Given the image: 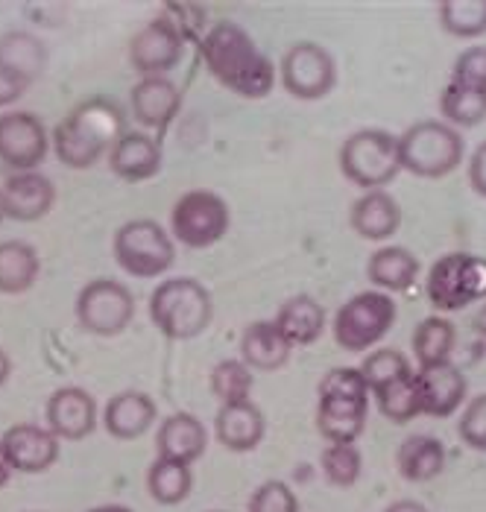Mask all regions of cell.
<instances>
[{
	"label": "cell",
	"instance_id": "cell-48",
	"mask_svg": "<svg viewBox=\"0 0 486 512\" xmlns=\"http://www.w3.org/2000/svg\"><path fill=\"white\" fill-rule=\"evenodd\" d=\"M475 334H481L486 340V302L481 305V311H478V316H475Z\"/></svg>",
	"mask_w": 486,
	"mask_h": 512
},
{
	"label": "cell",
	"instance_id": "cell-3",
	"mask_svg": "<svg viewBox=\"0 0 486 512\" xmlns=\"http://www.w3.org/2000/svg\"><path fill=\"white\" fill-rule=\"evenodd\" d=\"M399 161L419 179H446L466 161V138L443 118L416 120L399 135Z\"/></svg>",
	"mask_w": 486,
	"mask_h": 512
},
{
	"label": "cell",
	"instance_id": "cell-36",
	"mask_svg": "<svg viewBox=\"0 0 486 512\" xmlns=\"http://www.w3.org/2000/svg\"><path fill=\"white\" fill-rule=\"evenodd\" d=\"M208 387L211 395L220 404H241V401H252V390H255V372L243 363L241 357H226L220 360L211 375H208Z\"/></svg>",
	"mask_w": 486,
	"mask_h": 512
},
{
	"label": "cell",
	"instance_id": "cell-51",
	"mask_svg": "<svg viewBox=\"0 0 486 512\" xmlns=\"http://www.w3.org/2000/svg\"><path fill=\"white\" fill-rule=\"evenodd\" d=\"M6 220V214H3V199H0V223Z\"/></svg>",
	"mask_w": 486,
	"mask_h": 512
},
{
	"label": "cell",
	"instance_id": "cell-47",
	"mask_svg": "<svg viewBox=\"0 0 486 512\" xmlns=\"http://www.w3.org/2000/svg\"><path fill=\"white\" fill-rule=\"evenodd\" d=\"M9 375H12V357L6 355V349H0V387L9 381Z\"/></svg>",
	"mask_w": 486,
	"mask_h": 512
},
{
	"label": "cell",
	"instance_id": "cell-12",
	"mask_svg": "<svg viewBox=\"0 0 486 512\" xmlns=\"http://www.w3.org/2000/svg\"><path fill=\"white\" fill-rule=\"evenodd\" d=\"M182 53L185 36L167 15L147 21L129 41V65L141 77H170V71L182 62Z\"/></svg>",
	"mask_w": 486,
	"mask_h": 512
},
{
	"label": "cell",
	"instance_id": "cell-15",
	"mask_svg": "<svg viewBox=\"0 0 486 512\" xmlns=\"http://www.w3.org/2000/svg\"><path fill=\"white\" fill-rule=\"evenodd\" d=\"M56 185L41 170L9 173L0 185L3 214L15 223H39L56 205Z\"/></svg>",
	"mask_w": 486,
	"mask_h": 512
},
{
	"label": "cell",
	"instance_id": "cell-1",
	"mask_svg": "<svg viewBox=\"0 0 486 512\" xmlns=\"http://www.w3.org/2000/svg\"><path fill=\"white\" fill-rule=\"evenodd\" d=\"M200 56L211 79L243 100H264L279 82L273 59L235 21L211 24L200 36Z\"/></svg>",
	"mask_w": 486,
	"mask_h": 512
},
{
	"label": "cell",
	"instance_id": "cell-33",
	"mask_svg": "<svg viewBox=\"0 0 486 512\" xmlns=\"http://www.w3.org/2000/svg\"><path fill=\"white\" fill-rule=\"evenodd\" d=\"M440 115L454 129H475L486 120V91L448 79L440 91Z\"/></svg>",
	"mask_w": 486,
	"mask_h": 512
},
{
	"label": "cell",
	"instance_id": "cell-27",
	"mask_svg": "<svg viewBox=\"0 0 486 512\" xmlns=\"http://www.w3.org/2000/svg\"><path fill=\"white\" fill-rule=\"evenodd\" d=\"M369 419V395L366 398H328L317 395V431L325 442H358Z\"/></svg>",
	"mask_w": 486,
	"mask_h": 512
},
{
	"label": "cell",
	"instance_id": "cell-7",
	"mask_svg": "<svg viewBox=\"0 0 486 512\" xmlns=\"http://www.w3.org/2000/svg\"><path fill=\"white\" fill-rule=\"evenodd\" d=\"M112 255L126 276L162 278L176 264V240L159 220H126L112 237Z\"/></svg>",
	"mask_w": 486,
	"mask_h": 512
},
{
	"label": "cell",
	"instance_id": "cell-26",
	"mask_svg": "<svg viewBox=\"0 0 486 512\" xmlns=\"http://www.w3.org/2000/svg\"><path fill=\"white\" fill-rule=\"evenodd\" d=\"M238 352L252 372H279L293 355V346L284 340L273 319H255L243 328Z\"/></svg>",
	"mask_w": 486,
	"mask_h": 512
},
{
	"label": "cell",
	"instance_id": "cell-44",
	"mask_svg": "<svg viewBox=\"0 0 486 512\" xmlns=\"http://www.w3.org/2000/svg\"><path fill=\"white\" fill-rule=\"evenodd\" d=\"M466 179H469V188L486 199V138L472 150V156L466 158Z\"/></svg>",
	"mask_w": 486,
	"mask_h": 512
},
{
	"label": "cell",
	"instance_id": "cell-22",
	"mask_svg": "<svg viewBox=\"0 0 486 512\" xmlns=\"http://www.w3.org/2000/svg\"><path fill=\"white\" fill-rule=\"evenodd\" d=\"M267 434V419L255 401H241V404H220L214 416V436L226 451L246 454L255 451Z\"/></svg>",
	"mask_w": 486,
	"mask_h": 512
},
{
	"label": "cell",
	"instance_id": "cell-43",
	"mask_svg": "<svg viewBox=\"0 0 486 512\" xmlns=\"http://www.w3.org/2000/svg\"><path fill=\"white\" fill-rule=\"evenodd\" d=\"M451 82H460V85H472V88H481L486 91V44H472L466 47L454 65H451Z\"/></svg>",
	"mask_w": 486,
	"mask_h": 512
},
{
	"label": "cell",
	"instance_id": "cell-41",
	"mask_svg": "<svg viewBox=\"0 0 486 512\" xmlns=\"http://www.w3.org/2000/svg\"><path fill=\"white\" fill-rule=\"evenodd\" d=\"M457 434L466 442V448L486 454V393L475 395L463 404Z\"/></svg>",
	"mask_w": 486,
	"mask_h": 512
},
{
	"label": "cell",
	"instance_id": "cell-28",
	"mask_svg": "<svg viewBox=\"0 0 486 512\" xmlns=\"http://www.w3.org/2000/svg\"><path fill=\"white\" fill-rule=\"evenodd\" d=\"M396 469L407 483H431L446 469V445L431 434H410L396 448Z\"/></svg>",
	"mask_w": 486,
	"mask_h": 512
},
{
	"label": "cell",
	"instance_id": "cell-38",
	"mask_svg": "<svg viewBox=\"0 0 486 512\" xmlns=\"http://www.w3.org/2000/svg\"><path fill=\"white\" fill-rule=\"evenodd\" d=\"M358 369L364 375L369 395L381 393L390 384H396L402 378H410L416 372L402 349H372V352H366L364 363Z\"/></svg>",
	"mask_w": 486,
	"mask_h": 512
},
{
	"label": "cell",
	"instance_id": "cell-52",
	"mask_svg": "<svg viewBox=\"0 0 486 512\" xmlns=\"http://www.w3.org/2000/svg\"><path fill=\"white\" fill-rule=\"evenodd\" d=\"M30 512H41V510H30Z\"/></svg>",
	"mask_w": 486,
	"mask_h": 512
},
{
	"label": "cell",
	"instance_id": "cell-53",
	"mask_svg": "<svg viewBox=\"0 0 486 512\" xmlns=\"http://www.w3.org/2000/svg\"><path fill=\"white\" fill-rule=\"evenodd\" d=\"M211 512H220V510H211Z\"/></svg>",
	"mask_w": 486,
	"mask_h": 512
},
{
	"label": "cell",
	"instance_id": "cell-8",
	"mask_svg": "<svg viewBox=\"0 0 486 512\" xmlns=\"http://www.w3.org/2000/svg\"><path fill=\"white\" fill-rule=\"evenodd\" d=\"M232 229V208L217 191L194 188L173 202L167 232L188 249H211Z\"/></svg>",
	"mask_w": 486,
	"mask_h": 512
},
{
	"label": "cell",
	"instance_id": "cell-16",
	"mask_svg": "<svg viewBox=\"0 0 486 512\" xmlns=\"http://www.w3.org/2000/svg\"><path fill=\"white\" fill-rule=\"evenodd\" d=\"M182 112V88L170 77H141L129 91V115L144 132H162Z\"/></svg>",
	"mask_w": 486,
	"mask_h": 512
},
{
	"label": "cell",
	"instance_id": "cell-5",
	"mask_svg": "<svg viewBox=\"0 0 486 512\" xmlns=\"http://www.w3.org/2000/svg\"><path fill=\"white\" fill-rule=\"evenodd\" d=\"M399 305L390 293L384 290H361L355 296H349L337 314L331 319V337L337 343V349L349 352V355H361L372 352L396 325Z\"/></svg>",
	"mask_w": 486,
	"mask_h": 512
},
{
	"label": "cell",
	"instance_id": "cell-19",
	"mask_svg": "<svg viewBox=\"0 0 486 512\" xmlns=\"http://www.w3.org/2000/svg\"><path fill=\"white\" fill-rule=\"evenodd\" d=\"M405 223L402 202L390 191H364L349 208V226L369 243H387Z\"/></svg>",
	"mask_w": 486,
	"mask_h": 512
},
{
	"label": "cell",
	"instance_id": "cell-35",
	"mask_svg": "<svg viewBox=\"0 0 486 512\" xmlns=\"http://www.w3.org/2000/svg\"><path fill=\"white\" fill-rule=\"evenodd\" d=\"M437 21L454 39H484L486 0H443V3H437Z\"/></svg>",
	"mask_w": 486,
	"mask_h": 512
},
{
	"label": "cell",
	"instance_id": "cell-2",
	"mask_svg": "<svg viewBox=\"0 0 486 512\" xmlns=\"http://www.w3.org/2000/svg\"><path fill=\"white\" fill-rule=\"evenodd\" d=\"M211 319H214V296L197 278H162L150 293V322L162 337L173 343L200 337L211 325Z\"/></svg>",
	"mask_w": 486,
	"mask_h": 512
},
{
	"label": "cell",
	"instance_id": "cell-32",
	"mask_svg": "<svg viewBox=\"0 0 486 512\" xmlns=\"http://www.w3.org/2000/svg\"><path fill=\"white\" fill-rule=\"evenodd\" d=\"M147 492L156 504L162 507H179L191 498L194 489V469L188 463H176V460H164L156 457V463L147 469Z\"/></svg>",
	"mask_w": 486,
	"mask_h": 512
},
{
	"label": "cell",
	"instance_id": "cell-20",
	"mask_svg": "<svg viewBox=\"0 0 486 512\" xmlns=\"http://www.w3.org/2000/svg\"><path fill=\"white\" fill-rule=\"evenodd\" d=\"M156 419H159V407L150 395L141 390H123L106 401L100 422H103V431L112 439L135 442L144 434H150Z\"/></svg>",
	"mask_w": 486,
	"mask_h": 512
},
{
	"label": "cell",
	"instance_id": "cell-10",
	"mask_svg": "<svg viewBox=\"0 0 486 512\" xmlns=\"http://www.w3.org/2000/svg\"><path fill=\"white\" fill-rule=\"evenodd\" d=\"M282 88L302 100V103H317L328 97L337 88V59L334 53L317 44V41H296L282 53V62L276 65Z\"/></svg>",
	"mask_w": 486,
	"mask_h": 512
},
{
	"label": "cell",
	"instance_id": "cell-37",
	"mask_svg": "<svg viewBox=\"0 0 486 512\" xmlns=\"http://www.w3.org/2000/svg\"><path fill=\"white\" fill-rule=\"evenodd\" d=\"M320 469L334 489H352L364 474V454L355 442H328L320 454Z\"/></svg>",
	"mask_w": 486,
	"mask_h": 512
},
{
	"label": "cell",
	"instance_id": "cell-49",
	"mask_svg": "<svg viewBox=\"0 0 486 512\" xmlns=\"http://www.w3.org/2000/svg\"><path fill=\"white\" fill-rule=\"evenodd\" d=\"M88 512H132L129 507H123V504H100V507H91Z\"/></svg>",
	"mask_w": 486,
	"mask_h": 512
},
{
	"label": "cell",
	"instance_id": "cell-29",
	"mask_svg": "<svg viewBox=\"0 0 486 512\" xmlns=\"http://www.w3.org/2000/svg\"><path fill=\"white\" fill-rule=\"evenodd\" d=\"M41 276L39 249L27 240H0V293L24 296Z\"/></svg>",
	"mask_w": 486,
	"mask_h": 512
},
{
	"label": "cell",
	"instance_id": "cell-18",
	"mask_svg": "<svg viewBox=\"0 0 486 512\" xmlns=\"http://www.w3.org/2000/svg\"><path fill=\"white\" fill-rule=\"evenodd\" d=\"M109 170L123 182H147L156 179L164 164L159 138L144 129H126L109 150Z\"/></svg>",
	"mask_w": 486,
	"mask_h": 512
},
{
	"label": "cell",
	"instance_id": "cell-39",
	"mask_svg": "<svg viewBox=\"0 0 486 512\" xmlns=\"http://www.w3.org/2000/svg\"><path fill=\"white\" fill-rule=\"evenodd\" d=\"M375 404H378V413L393 425H407L416 416H422V395L416 384V372L410 378L390 384L387 390L375 393Z\"/></svg>",
	"mask_w": 486,
	"mask_h": 512
},
{
	"label": "cell",
	"instance_id": "cell-14",
	"mask_svg": "<svg viewBox=\"0 0 486 512\" xmlns=\"http://www.w3.org/2000/svg\"><path fill=\"white\" fill-rule=\"evenodd\" d=\"M44 425L62 442H80L97 431L100 407L82 387H59L44 404Z\"/></svg>",
	"mask_w": 486,
	"mask_h": 512
},
{
	"label": "cell",
	"instance_id": "cell-40",
	"mask_svg": "<svg viewBox=\"0 0 486 512\" xmlns=\"http://www.w3.org/2000/svg\"><path fill=\"white\" fill-rule=\"evenodd\" d=\"M317 395H328V398H366L369 387H366L364 375H361L358 366H334V369H328L323 375V381L317 387Z\"/></svg>",
	"mask_w": 486,
	"mask_h": 512
},
{
	"label": "cell",
	"instance_id": "cell-24",
	"mask_svg": "<svg viewBox=\"0 0 486 512\" xmlns=\"http://www.w3.org/2000/svg\"><path fill=\"white\" fill-rule=\"evenodd\" d=\"M273 322L293 349H305V346H314L325 334L328 314H325L323 302L314 299L311 293H296L279 305Z\"/></svg>",
	"mask_w": 486,
	"mask_h": 512
},
{
	"label": "cell",
	"instance_id": "cell-13",
	"mask_svg": "<svg viewBox=\"0 0 486 512\" xmlns=\"http://www.w3.org/2000/svg\"><path fill=\"white\" fill-rule=\"evenodd\" d=\"M62 454V439L47 425L18 422L0 434V457L18 474H44L56 466Z\"/></svg>",
	"mask_w": 486,
	"mask_h": 512
},
{
	"label": "cell",
	"instance_id": "cell-45",
	"mask_svg": "<svg viewBox=\"0 0 486 512\" xmlns=\"http://www.w3.org/2000/svg\"><path fill=\"white\" fill-rule=\"evenodd\" d=\"M27 88H30L27 79H21L18 74L0 68V112H3V109L9 112V106H15V103L27 94Z\"/></svg>",
	"mask_w": 486,
	"mask_h": 512
},
{
	"label": "cell",
	"instance_id": "cell-21",
	"mask_svg": "<svg viewBox=\"0 0 486 512\" xmlns=\"http://www.w3.org/2000/svg\"><path fill=\"white\" fill-rule=\"evenodd\" d=\"M65 120L103 150H112V144L126 132V109L115 97H106V94H97V97L77 103L65 115Z\"/></svg>",
	"mask_w": 486,
	"mask_h": 512
},
{
	"label": "cell",
	"instance_id": "cell-25",
	"mask_svg": "<svg viewBox=\"0 0 486 512\" xmlns=\"http://www.w3.org/2000/svg\"><path fill=\"white\" fill-rule=\"evenodd\" d=\"M208 448V428L194 413H170L156 431V454L164 460L194 466Z\"/></svg>",
	"mask_w": 486,
	"mask_h": 512
},
{
	"label": "cell",
	"instance_id": "cell-11",
	"mask_svg": "<svg viewBox=\"0 0 486 512\" xmlns=\"http://www.w3.org/2000/svg\"><path fill=\"white\" fill-rule=\"evenodd\" d=\"M50 153V129L44 120L24 109L0 115V164L12 173L39 170Z\"/></svg>",
	"mask_w": 486,
	"mask_h": 512
},
{
	"label": "cell",
	"instance_id": "cell-50",
	"mask_svg": "<svg viewBox=\"0 0 486 512\" xmlns=\"http://www.w3.org/2000/svg\"><path fill=\"white\" fill-rule=\"evenodd\" d=\"M9 477H12V469H9V466H6V460L0 457V489L9 483Z\"/></svg>",
	"mask_w": 486,
	"mask_h": 512
},
{
	"label": "cell",
	"instance_id": "cell-46",
	"mask_svg": "<svg viewBox=\"0 0 486 512\" xmlns=\"http://www.w3.org/2000/svg\"><path fill=\"white\" fill-rule=\"evenodd\" d=\"M384 512H431L422 501H413V498H399V501H393L390 507Z\"/></svg>",
	"mask_w": 486,
	"mask_h": 512
},
{
	"label": "cell",
	"instance_id": "cell-6",
	"mask_svg": "<svg viewBox=\"0 0 486 512\" xmlns=\"http://www.w3.org/2000/svg\"><path fill=\"white\" fill-rule=\"evenodd\" d=\"M425 296L428 305L443 316L486 302V258L475 252L440 255L425 278Z\"/></svg>",
	"mask_w": 486,
	"mask_h": 512
},
{
	"label": "cell",
	"instance_id": "cell-42",
	"mask_svg": "<svg viewBox=\"0 0 486 512\" xmlns=\"http://www.w3.org/2000/svg\"><path fill=\"white\" fill-rule=\"evenodd\" d=\"M246 512H299V498L290 489V483L267 480L252 492Z\"/></svg>",
	"mask_w": 486,
	"mask_h": 512
},
{
	"label": "cell",
	"instance_id": "cell-31",
	"mask_svg": "<svg viewBox=\"0 0 486 512\" xmlns=\"http://www.w3.org/2000/svg\"><path fill=\"white\" fill-rule=\"evenodd\" d=\"M457 346V328L454 322L443 314H431L419 319V325L413 328V340L410 349L419 366H437L448 363Z\"/></svg>",
	"mask_w": 486,
	"mask_h": 512
},
{
	"label": "cell",
	"instance_id": "cell-34",
	"mask_svg": "<svg viewBox=\"0 0 486 512\" xmlns=\"http://www.w3.org/2000/svg\"><path fill=\"white\" fill-rule=\"evenodd\" d=\"M50 150L56 153V161L68 170H91L109 156V150L88 141L80 129H74L65 118L59 120L56 129L50 132Z\"/></svg>",
	"mask_w": 486,
	"mask_h": 512
},
{
	"label": "cell",
	"instance_id": "cell-23",
	"mask_svg": "<svg viewBox=\"0 0 486 512\" xmlns=\"http://www.w3.org/2000/svg\"><path fill=\"white\" fill-rule=\"evenodd\" d=\"M422 276V261L413 249L399 243H381L369 261H366V278L375 290L384 293H405Z\"/></svg>",
	"mask_w": 486,
	"mask_h": 512
},
{
	"label": "cell",
	"instance_id": "cell-30",
	"mask_svg": "<svg viewBox=\"0 0 486 512\" xmlns=\"http://www.w3.org/2000/svg\"><path fill=\"white\" fill-rule=\"evenodd\" d=\"M0 68L27 79L30 85L44 74L47 68V47L39 36L27 30H9L0 36Z\"/></svg>",
	"mask_w": 486,
	"mask_h": 512
},
{
	"label": "cell",
	"instance_id": "cell-4",
	"mask_svg": "<svg viewBox=\"0 0 486 512\" xmlns=\"http://www.w3.org/2000/svg\"><path fill=\"white\" fill-rule=\"evenodd\" d=\"M340 173L361 191H387L393 179L402 173L399 161V135L381 126H366L352 132L340 144Z\"/></svg>",
	"mask_w": 486,
	"mask_h": 512
},
{
	"label": "cell",
	"instance_id": "cell-17",
	"mask_svg": "<svg viewBox=\"0 0 486 512\" xmlns=\"http://www.w3.org/2000/svg\"><path fill=\"white\" fill-rule=\"evenodd\" d=\"M416 384L422 395V416L431 419H448L469 401V381L451 360L437 366H419Z\"/></svg>",
	"mask_w": 486,
	"mask_h": 512
},
{
	"label": "cell",
	"instance_id": "cell-9",
	"mask_svg": "<svg viewBox=\"0 0 486 512\" xmlns=\"http://www.w3.org/2000/svg\"><path fill=\"white\" fill-rule=\"evenodd\" d=\"M74 316L85 334L118 337L135 319V296L118 278H91L74 299Z\"/></svg>",
	"mask_w": 486,
	"mask_h": 512
}]
</instances>
